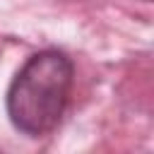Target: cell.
Instances as JSON below:
<instances>
[{
	"label": "cell",
	"mask_w": 154,
	"mask_h": 154,
	"mask_svg": "<svg viewBox=\"0 0 154 154\" xmlns=\"http://www.w3.org/2000/svg\"><path fill=\"white\" fill-rule=\"evenodd\" d=\"M72 77V60L63 51L46 48L34 53L7 87L10 123L29 137L51 132L67 108Z\"/></svg>",
	"instance_id": "cell-1"
},
{
	"label": "cell",
	"mask_w": 154,
	"mask_h": 154,
	"mask_svg": "<svg viewBox=\"0 0 154 154\" xmlns=\"http://www.w3.org/2000/svg\"><path fill=\"white\" fill-rule=\"evenodd\" d=\"M147 2H149V0H147Z\"/></svg>",
	"instance_id": "cell-2"
}]
</instances>
